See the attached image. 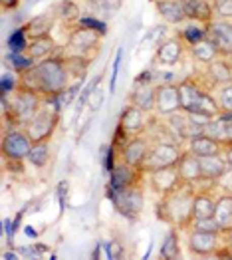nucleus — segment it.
Returning a JSON list of instances; mask_svg holds the SVG:
<instances>
[{"label": "nucleus", "instance_id": "f257e3e1", "mask_svg": "<svg viewBox=\"0 0 232 260\" xmlns=\"http://www.w3.org/2000/svg\"><path fill=\"white\" fill-rule=\"evenodd\" d=\"M22 86L38 91L44 98H60L72 86V76L62 54H54L20 76Z\"/></svg>", "mask_w": 232, "mask_h": 260}, {"label": "nucleus", "instance_id": "f03ea898", "mask_svg": "<svg viewBox=\"0 0 232 260\" xmlns=\"http://www.w3.org/2000/svg\"><path fill=\"white\" fill-rule=\"evenodd\" d=\"M194 195L196 185L181 183L177 189L159 197L155 215L161 222H167L179 231H187L194 220Z\"/></svg>", "mask_w": 232, "mask_h": 260}, {"label": "nucleus", "instance_id": "7ed1b4c3", "mask_svg": "<svg viewBox=\"0 0 232 260\" xmlns=\"http://www.w3.org/2000/svg\"><path fill=\"white\" fill-rule=\"evenodd\" d=\"M44 95L20 86L12 95H2V117L8 125L24 127L42 108Z\"/></svg>", "mask_w": 232, "mask_h": 260}, {"label": "nucleus", "instance_id": "20e7f679", "mask_svg": "<svg viewBox=\"0 0 232 260\" xmlns=\"http://www.w3.org/2000/svg\"><path fill=\"white\" fill-rule=\"evenodd\" d=\"M179 91H181L183 111L207 115V117H212V119L222 115V109L218 106L216 95H212L211 89L205 86L201 80L185 78L183 82H179Z\"/></svg>", "mask_w": 232, "mask_h": 260}, {"label": "nucleus", "instance_id": "39448f33", "mask_svg": "<svg viewBox=\"0 0 232 260\" xmlns=\"http://www.w3.org/2000/svg\"><path fill=\"white\" fill-rule=\"evenodd\" d=\"M60 111H62L60 98H44L42 108L24 125V131L30 135V139L34 143H42V141L52 139V135L56 133L58 123H60V115H62Z\"/></svg>", "mask_w": 232, "mask_h": 260}, {"label": "nucleus", "instance_id": "423d86ee", "mask_svg": "<svg viewBox=\"0 0 232 260\" xmlns=\"http://www.w3.org/2000/svg\"><path fill=\"white\" fill-rule=\"evenodd\" d=\"M183 145L181 141H155L151 143L147 153V159L141 167V171L145 175L153 173L157 169H165V167H173L179 163L181 155H183Z\"/></svg>", "mask_w": 232, "mask_h": 260}, {"label": "nucleus", "instance_id": "0eeeda50", "mask_svg": "<svg viewBox=\"0 0 232 260\" xmlns=\"http://www.w3.org/2000/svg\"><path fill=\"white\" fill-rule=\"evenodd\" d=\"M34 141L30 139V135L24 131V127H4L2 133V141H0V151L4 161H28V155L32 149Z\"/></svg>", "mask_w": 232, "mask_h": 260}, {"label": "nucleus", "instance_id": "6e6552de", "mask_svg": "<svg viewBox=\"0 0 232 260\" xmlns=\"http://www.w3.org/2000/svg\"><path fill=\"white\" fill-rule=\"evenodd\" d=\"M102 34L84 28V26H70V34H68V42H65V52L68 54H76V56H84L91 58V54H95L102 46Z\"/></svg>", "mask_w": 232, "mask_h": 260}, {"label": "nucleus", "instance_id": "1a4fd4ad", "mask_svg": "<svg viewBox=\"0 0 232 260\" xmlns=\"http://www.w3.org/2000/svg\"><path fill=\"white\" fill-rule=\"evenodd\" d=\"M153 111H145V109L137 108V106H131L127 104L121 115H119V123H117V129L121 133H125L127 137H137V135H143L147 133L149 125L153 123Z\"/></svg>", "mask_w": 232, "mask_h": 260}, {"label": "nucleus", "instance_id": "9d476101", "mask_svg": "<svg viewBox=\"0 0 232 260\" xmlns=\"http://www.w3.org/2000/svg\"><path fill=\"white\" fill-rule=\"evenodd\" d=\"M111 197L113 205L117 207V211L129 220H137L143 213V205H145V195H143V185L131 187L119 193H107Z\"/></svg>", "mask_w": 232, "mask_h": 260}, {"label": "nucleus", "instance_id": "9b49d317", "mask_svg": "<svg viewBox=\"0 0 232 260\" xmlns=\"http://www.w3.org/2000/svg\"><path fill=\"white\" fill-rule=\"evenodd\" d=\"M187 244H189V250L192 254L209 258V256H212L224 242H222V233L187 229Z\"/></svg>", "mask_w": 232, "mask_h": 260}, {"label": "nucleus", "instance_id": "f8f14e48", "mask_svg": "<svg viewBox=\"0 0 232 260\" xmlns=\"http://www.w3.org/2000/svg\"><path fill=\"white\" fill-rule=\"evenodd\" d=\"M181 109H183V104H181L179 84L163 82V84L155 86V108H153V113H157L159 117H169V115L181 111Z\"/></svg>", "mask_w": 232, "mask_h": 260}, {"label": "nucleus", "instance_id": "ddd939ff", "mask_svg": "<svg viewBox=\"0 0 232 260\" xmlns=\"http://www.w3.org/2000/svg\"><path fill=\"white\" fill-rule=\"evenodd\" d=\"M143 177L145 173L137 167H131L127 165L125 161H117L113 165V169L109 171V187L107 191L109 193H119V191H125L131 187H137V185H143Z\"/></svg>", "mask_w": 232, "mask_h": 260}, {"label": "nucleus", "instance_id": "4468645a", "mask_svg": "<svg viewBox=\"0 0 232 260\" xmlns=\"http://www.w3.org/2000/svg\"><path fill=\"white\" fill-rule=\"evenodd\" d=\"M207 38L211 40L218 54L224 58H232V20L214 18L207 24Z\"/></svg>", "mask_w": 232, "mask_h": 260}, {"label": "nucleus", "instance_id": "2eb2a0df", "mask_svg": "<svg viewBox=\"0 0 232 260\" xmlns=\"http://www.w3.org/2000/svg\"><path fill=\"white\" fill-rule=\"evenodd\" d=\"M203 78L209 89H218L226 84H232V58L218 56L216 60H212L211 64L205 66Z\"/></svg>", "mask_w": 232, "mask_h": 260}, {"label": "nucleus", "instance_id": "dca6fc26", "mask_svg": "<svg viewBox=\"0 0 232 260\" xmlns=\"http://www.w3.org/2000/svg\"><path fill=\"white\" fill-rule=\"evenodd\" d=\"M151 74H143V76H137L135 84L129 91V98H127V104L131 106H137V108L145 109V111H153L155 108V82L149 80Z\"/></svg>", "mask_w": 232, "mask_h": 260}, {"label": "nucleus", "instance_id": "f3484780", "mask_svg": "<svg viewBox=\"0 0 232 260\" xmlns=\"http://www.w3.org/2000/svg\"><path fill=\"white\" fill-rule=\"evenodd\" d=\"M151 139H149V135H137V137H131V139H127V143L119 149V159L121 161H125L127 165H131V167H137V169H141L143 167V163H145V159H147V153H149V147H151Z\"/></svg>", "mask_w": 232, "mask_h": 260}, {"label": "nucleus", "instance_id": "a211bd4d", "mask_svg": "<svg viewBox=\"0 0 232 260\" xmlns=\"http://www.w3.org/2000/svg\"><path fill=\"white\" fill-rule=\"evenodd\" d=\"M147 177H149V185H151L153 193H157L159 197L169 193L173 189H177V187L183 183L181 175L177 171V165L165 167V169H157V171L149 173Z\"/></svg>", "mask_w": 232, "mask_h": 260}, {"label": "nucleus", "instance_id": "6ab92c4d", "mask_svg": "<svg viewBox=\"0 0 232 260\" xmlns=\"http://www.w3.org/2000/svg\"><path fill=\"white\" fill-rule=\"evenodd\" d=\"M167 123H169L173 135L177 137V141H189L190 137L203 133V127L196 125V123L192 121V117H190L187 111H183V109L177 111V113H173V115H169V117H167Z\"/></svg>", "mask_w": 232, "mask_h": 260}, {"label": "nucleus", "instance_id": "aec40b11", "mask_svg": "<svg viewBox=\"0 0 232 260\" xmlns=\"http://www.w3.org/2000/svg\"><path fill=\"white\" fill-rule=\"evenodd\" d=\"M198 163H201L203 183H211V185H216V181H218L222 175L228 171V163H226V159H224V155H222V153L198 157Z\"/></svg>", "mask_w": 232, "mask_h": 260}, {"label": "nucleus", "instance_id": "412c9836", "mask_svg": "<svg viewBox=\"0 0 232 260\" xmlns=\"http://www.w3.org/2000/svg\"><path fill=\"white\" fill-rule=\"evenodd\" d=\"M153 6L167 24L181 26L183 22H187V10L183 0H153Z\"/></svg>", "mask_w": 232, "mask_h": 260}, {"label": "nucleus", "instance_id": "4be33fe9", "mask_svg": "<svg viewBox=\"0 0 232 260\" xmlns=\"http://www.w3.org/2000/svg\"><path fill=\"white\" fill-rule=\"evenodd\" d=\"M183 54H185V42L179 36H175V38H167L165 42L157 46L155 60L161 66H175L181 62Z\"/></svg>", "mask_w": 232, "mask_h": 260}, {"label": "nucleus", "instance_id": "5701e85b", "mask_svg": "<svg viewBox=\"0 0 232 260\" xmlns=\"http://www.w3.org/2000/svg\"><path fill=\"white\" fill-rule=\"evenodd\" d=\"M177 171L181 175L183 183H190V185H201L203 183V173H201V163H198V157L192 151L185 149L179 163H177Z\"/></svg>", "mask_w": 232, "mask_h": 260}, {"label": "nucleus", "instance_id": "b1692460", "mask_svg": "<svg viewBox=\"0 0 232 260\" xmlns=\"http://www.w3.org/2000/svg\"><path fill=\"white\" fill-rule=\"evenodd\" d=\"M187 149L192 151L196 157H205V155H216L222 153V143L218 139H214L209 133H198L194 137H190L187 141Z\"/></svg>", "mask_w": 232, "mask_h": 260}, {"label": "nucleus", "instance_id": "393cba45", "mask_svg": "<svg viewBox=\"0 0 232 260\" xmlns=\"http://www.w3.org/2000/svg\"><path fill=\"white\" fill-rule=\"evenodd\" d=\"M24 26H26V34H28L30 40L42 38V36H50L54 26H56V16L52 12H44V14L34 16L30 22H26Z\"/></svg>", "mask_w": 232, "mask_h": 260}, {"label": "nucleus", "instance_id": "a878e982", "mask_svg": "<svg viewBox=\"0 0 232 260\" xmlns=\"http://www.w3.org/2000/svg\"><path fill=\"white\" fill-rule=\"evenodd\" d=\"M56 52H58V44H56V40L52 38V34H50V36H42V38H34V40H30L28 50H26V54H28L34 62H42V60H46V58L54 56Z\"/></svg>", "mask_w": 232, "mask_h": 260}, {"label": "nucleus", "instance_id": "bb28decb", "mask_svg": "<svg viewBox=\"0 0 232 260\" xmlns=\"http://www.w3.org/2000/svg\"><path fill=\"white\" fill-rule=\"evenodd\" d=\"M185 10H187V20L203 22L209 24L214 20V10H212V2L209 0H183Z\"/></svg>", "mask_w": 232, "mask_h": 260}, {"label": "nucleus", "instance_id": "cd10ccee", "mask_svg": "<svg viewBox=\"0 0 232 260\" xmlns=\"http://www.w3.org/2000/svg\"><path fill=\"white\" fill-rule=\"evenodd\" d=\"M50 12L56 16V20H62L63 24H68V26H74L76 22L82 18L80 6H78V2H74V0H58V2L50 8Z\"/></svg>", "mask_w": 232, "mask_h": 260}, {"label": "nucleus", "instance_id": "c85d7f7f", "mask_svg": "<svg viewBox=\"0 0 232 260\" xmlns=\"http://www.w3.org/2000/svg\"><path fill=\"white\" fill-rule=\"evenodd\" d=\"M87 10L91 16H97L102 20L111 18L113 14H117L123 6V0H84Z\"/></svg>", "mask_w": 232, "mask_h": 260}, {"label": "nucleus", "instance_id": "c756f323", "mask_svg": "<svg viewBox=\"0 0 232 260\" xmlns=\"http://www.w3.org/2000/svg\"><path fill=\"white\" fill-rule=\"evenodd\" d=\"M177 36L189 46H194V44L203 42L207 38V24L203 22H194V20H187L183 22V26L177 30Z\"/></svg>", "mask_w": 232, "mask_h": 260}, {"label": "nucleus", "instance_id": "7c9ffc66", "mask_svg": "<svg viewBox=\"0 0 232 260\" xmlns=\"http://www.w3.org/2000/svg\"><path fill=\"white\" fill-rule=\"evenodd\" d=\"M216 199L212 197L211 189H198L194 195V218H212L214 217Z\"/></svg>", "mask_w": 232, "mask_h": 260}, {"label": "nucleus", "instance_id": "2f4dec72", "mask_svg": "<svg viewBox=\"0 0 232 260\" xmlns=\"http://www.w3.org/2000/svg\"><path fill=\"white\" fill-rule=\"evenodd\" d=\"M214 220L216 224L226 231L232 226V195L230 193H222L216 197V207H214Z\"/></svg>", "mask_w": 232, "mask_h": 260}, {"label": "nucleus", "instance_id": "473e14b6", "mask_svg": "<svg viewBox=\"0 0 232 260\" xmlns=\"http://www.w3.org/2000/svg\"><path fill=\"white\" fill-rule=\"evenodd\" d=\"M65 66L70 70V76H72V82H84L85 74H87V68H89V60L91 58H84V56H76V54H68L62 52Z\"/></svg>", "mask_w": 232, "mask_h": 260}, {"label": "nucleus", "instance_id": "72a5a7b5", "mask_svg": "<svg viewBox=\"0 0 232 260\" xmlns=\"http://www.w3.org/2000/svg\"><path fill=\"white\" fill-rule=\"evenodd\" d=\"M189 50H190V56L194 58V62H198V64L203 66L211 64L212 60H216L220 56L218 50H216V46L209 38H205L203 42L194 44V46H189Z\"/></svg>", "mask_w": 232, "mask_h": 260}, {"label": "nucleus", "instance_id": "f704fd0d", "mask_svg": "<svg viewBox=\"0 0 232 260\" xmlns=\"http://www.w3.org/2000/svg\"><path fill=\"white\" fill-rule=\"evenodd\" d=\"M159 256L163 260H177L181 258V240H179V229H171L167 233V237L161 244Z\"/></svg>", "mask_w": 232, "mask_h": 260}, {"label": "nucleus", "instance_id": "c9c22d12", "mask_svg": "<svg viewBox=\"0 0 232 260\" xmlns=\"http://www.w3.org/2000/svg\"><path fill=\"white\" fill-rule=\"evenodd\" d=\"M4 64L6 68H10V70H14L16 74H24V72H28V70H32L36 62L26 54V52H8L6 56H4Z\"/></svg>", "mask_w": 232, "mask_h": 260}, {"label": "nucleus", "instance_id": "e433bc0d", "mask_svg": "<svg viewBox=\"0 0 232 260\" xmlns=\"http://www.w3.org/2000/svg\"><path fill=\"white\" fill-rule=\"evenodd\" d=\"M50 157H52V153H50V141H42V143H34L32 145L30 155H28V161L36 169H44L50 163Z\"/></svg>", "mask_w": 232, "mask_h": 260}, {"label": "nucleus", "instance_id": "4c0bfd02", "mask_svg": "<svg viewBox=\"0 0 232 260\" xmlns=\"http://www.w3.org/2000/svg\"><path fill=\"white\" fill-rule=\"evenodd\" d=\"M28 44H30V38L26 34V26H20L8 38V52H26Z\"/></svg>", "mask_w": 232, "mask_h": 260}, {"label": "nucleus", "instance_id": "58836bf2", "mask_svg": "<svg viewBox=\"0 0 232 260\" xmlns=\"http://www.w3.org/2000/svg\"><path fill=\"white\" fill-rule=\"evenodd\" d=\"M0 84H2V95H12L22 86L20 74H16L14 70H6L2 74V82Z\"/></svg>", "mask_w": 232, "mask_h": 260}, {"label": "nucleus", "instance_id": "ea45409f", "mask_svg": "<svg viewBox=\"0 0 232 260\" xmlns=\"http://www.w3.org/2000/svg\"><path fill=\"white\" fill-rule=\"evenodd\" d=\"M74 26H84V28H91V30L100 32L102 36H106V34H107L106 20H102V18H97V16H91V14H85V16H82L80 20L74 24Z\"/></svg>", "mask_w": 232, "mask_h": 260}, {"label": "nucleus", "instance_id": "a19ab883", "mask_svg": "<svg viewBox=\"0 0 232 260\" xmlns=\"http://www.w3.org/2000/svg\"><path fill=\"white\" fill-rule=\"evenodd\" d=\"M216 100H218V106L222 109V113H232V84L218 87Z\"/></svg>", "mask_w": 232, "mask_h": 260}, {"label": "nucleus", "instance_id": "79ce46f5", "mask_svg": "<svg viewBox=\"0 0 232 260\" xmlns=\"http://www.w3.org/2000/svg\"><path fill=\"white\" fill-rule=\"evenodd\" d=\"M212 10L214 18L232 20V0H212Z\"/></svg>", "mask_w": 232, "mask_h": 260}, {"label": "nucleus", "instance_id": "37998d69", "mask_svg": "<svg viewBox=\"0 0 232 260\" xmlns=\"http://www.w3.org/2000/svg\"><path fill=\"white\" fill-rule=\"evenodd\" d=\"M100 86H102V82H97V84H95V87L91 89V93H89V98H87V100H89V106H91L93 111L100 108V106H102V102H104V91H102V87Z\"/></svg>", "mask_w": 232, "mask_h": 260}, {"label": "nucleus", "instance_id": "c03bdc74", "mask_svg": "<svg viewBox=\"0 0 232 260\" xmlns=\"http://www.w3.org/2000/svg\"><path fill=\"white\" fill-rule=\"evenodd\" d=\"M123 60V50H117L115 54V62H113V72H111V80H109V91H115V84H117V74H119V64Z\"/></svg>", "mask_w": 232, "mask_h": 260}, {"label": "nucleus", "instance_id": "a18cd8bd", "mask_svg": "<svg viewBox=\"0 0 232 260\" xmlns=\"http://www.w3.org/2000/svg\"><path fill=\"white\" fill-rule=\"evenodd\" d=\"M123 254H125V250H123V246H121L119 240H113V242L107 244V256L109 258H121Z\"/></svg>", "mask_w": 232, "mask_h": 260}, {"label": "nucleus", "instance_id": "49530a36", "mask_svg": "<svg viewBox=\"0 0 232 260\" xmlns=\"http://www.w3.org/2000/svg\"><path fill=\"white\" fill-rule=\"evenodd\" d=\"M222 155H224V159H226L228 167L232 169V143H226V145H222Z\"/></svg>", "mask_w": 232, "mask_h": 260}, {"label": "nucleus", "instance_id": "de8ad7c7", "mask_svg": "<svg viewBox=\"0 0 232 260\" xmlns=\"http://www.w3.org/2000/svg\"><path fill=\"white\" fill-rule=\"evenodd\" d=\"M0 4H2V10H14L18 8L20 0H0Z\"/></svg>", "mask_w": 232, "mask_h": 260}, {"label": "nucleus", "instance_id": "09e8293b", "mask_svg": "<svg viewBox=\"0 0 232 260\" xmlns=\"http://www.w3.org/2000/svg\"><path fill=\"white\" fill-rule=\"evenodd\" d=\"M222 242H224V246H228L232 250V226L226 229V231H222Z\"/></svg>", "mask_w": 232, "mask_h": 260}, {"label": "nucleus", "instance_id": "8fccbe9b", "mask_svg": "<svg viewBox=\"0 0 232 260\" xmlns=\"http://www.w3.org/2000/svg\"><path fill=\"white\" fill-rule=\"evenodd\" d=\"M230 260H232V250H230Z\"/></svg>", "mask_w": 232, "mask_h": 260}, {"label": "nucleus", "instance_id": "3c124183", "mask_svg": "<svg viewBox=\"0 0 232 260\" xmlns=\"http://www.w3.org/2000/svg\"><path fill=\"white\" fill-rule=\"evenodd\" d=\"M209 2H212V0H209Z\"/></svg>", "mask_w": 232, "mask_h": 260}]
</instances>
